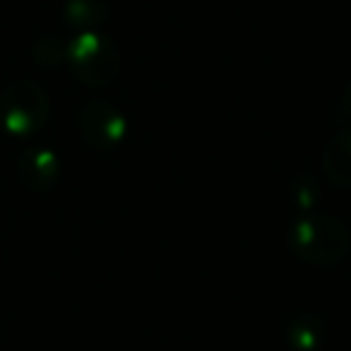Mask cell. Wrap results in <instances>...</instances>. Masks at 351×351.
Wrapping results in <instances>:
<instances>
[{"label": "cell", "instance_id": "obj_1", "mask_svg": "<svg viewBox=\"0 0 351 351\" xmlns=\"http://www.w3.org/2000/svg\"><path fill=\"white\" fill-rule=\"evenodd\" d=\"M289 245L298 260L327 267L349 255L351 231L330 215H303L289 229Z\"/></svg>", "mask_w": 351, "mask_h": 351}, {"label": "cell", "instance_id": "obj_2", "mask_svg": "<svg viewBox=\"0 0 351 351\" xmlns=\"http://www.w3.org/2000/svg\"><path fill=\"white\" fill-rule=\"evenodd\" d=\"M49 94L34 80H12L0 92V130L15 140L36 135L49 121Z\"/></svg>", "mask_w": 351, "mask_h": 351}, {"label": "cell", "instance_id": "obj_3", "mask_svg": "<svg viewBox=\"0 0 351 351\" xmlns=\"http://www.w3.org/2000/svg\"><path fill=\"white\" fill-rule=\"evenodd\" d=\"M65 63L70 65V73L80 82L99 89L116 80L118 70H121V51L101 32H77V36L68 41Z\"/></svg>", "mask_w": 351, "mask_h": 351}, {"label": "cell", "instance_id": "obj_4", "mask_svg": "<svg viewBox=\"0 0 351 351\" xmlns=\"http://www.w3.org/2000/svg\"><path fill=\"white\" fill-rule=\"evenodd\" d=\"M77 128L82 140L94 149H111L125 140L128 121L113 104L104 99L84 104L77 118Z\"/></svg>", "mask_w": 351, "mask_h": 351}, {"label": "cell", "instance_id": "obj_5", "mask_svg": "<svg viewBox=\"0 0 351 351\" xmlns=\"http://www.w3.org/2000/svg\"><path fill=\"white\" fill-rule=\"evenodd\" d=\"M60 173L58 154L49 147H29L17 159V176L29 191H49Z\"/></svg>", "mask_w": 351, "mask_h": 351}, {"label": "cell", "instance_id": "obj_6", "mask_svg": "<svg viewBox=\"0 0 351 351\" xmlns=\"http://www.w3.org/2000/svg\"><path fill=\"white\" fill-rule=\"evenodd\" d=\"M322 171L339 191H351V130L335 135L322 149Z\"/></svg>", "mask_w": 351, "mask_h": 351}, {"label": "cell", "instance_id": "obj_7", "mask_svg": "<svg viewBox=\"0 0 351 351\" xmlns=\"http://www.w3.org/2000/svg\"><path fill=\"white\" fill-rule=\"evenodd\" d=\"M287 341L293 351H320L327 341V322L320 315L303 313L291 320L287 330Z\"/></svg>", "mask_w": 351, "mask_h": 351}, {"label": "cell", "instance_id": "obj_8", "mask_svg": "<svg viewBox=\"0 0 351 351\" xmlns=\"http://www.w3.org/2000/svg\"><path fill=\"white\" fill-rule=\"evenodd\" d=\"M65 22L77 32H89L101 25L106 17V3L104 0H68L63 8Z\"/></svg>", "mask_w": 351, "mask_h": 351}, {"label": "cell", "instance_id": "obj_9", "mask_svg": "<svg viewBox=\"0 0 351 351\" xmlns=\"http://www.w3.org/2000/svg\"><path fill=\"white\" fill-rule=\"evenodd\" d=\"M65 51H68V44L49 36V39L36 41L32 53H34L36 65H41V68H58L60 63H65Z\"/></svg>", "mask_w": 351, "mask_h": 351}, {"label": "cell", "instance_id": "obj_10", "mask_svg": "<svg viewBox=\"0 0 351 351\" xmlns=\"http://www.w3.org/2000/svg\"><path fill=\"white\" fill-rule=\"evenodd\" d=\"M317 197H320V186L311 178H298L293 181V202H296L301 210H311L315 207Z\"/></svg>", "mask_w": 351, "mask_h": 351}, {"label": "cell", "instance_id": "obj_11", "mask_svg": "<svg viewBox=\"0 0 351 351\" xmlns=\"http://www.w3.org/2000/svg\"><path fill=\"white\" fill-rule=\"evenodd\" d=\"M335 121L339 125H351V84L344 89V94L339 97L335 106Z\"/></svg>", "mask_w": 351, "mask_h": 351}]
</instances>
